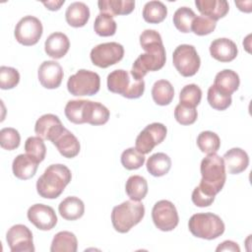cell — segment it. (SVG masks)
<instances>
[{
  "mask_svg": "<svg viewBox=\"0 0 252 252\" xmlns=\"http://www.w3.org/2000/svg\"><path fill=\"white\" fill-rule=\"evenodd\" d=\"M140 44L146 53L139 55L130 72L137 80H143L148 72L161 69L166 60L162 39L157 31H144L140 35Z\"/></svg>",
  "mask_w": 252,
  "mask_h": 252,
  "instance_id": "obj_1",
  "label": "cell"
},
{
  "mask_svg": "<svg viewBox=\"0 0 252 252\" xmlns=\"http://www.w3.org/2000/svg\"><path fill=\"white\" fill-rule=\"evenodd\" d=\"M201 181L199 189L204 193L216 197V195L222 189L225 179V166L221 157L215 154H210L204 158L200 165Z\"/></svg>",
  "mask_w": 252,
  "mask_h": 252,
  "instance_id": "obj_2",
  "label": "cell"
},
{
  "mask_svg": "<svg viewBox=\"0 0 252 252\" xmlns=\"http://www.w3.org/2000/svg\"><path fill=\"white\" fill-rule=\"evenodd\" d=\"M72 178L71 170L64 164L49 165L36 181L38 195L45 199L58 198Z\"/></svg>",
  "mask_w": 252,
  "mask_h": 252,
  "instance_id": "obj_3",
  "label": "cell"
},
{
  "mask_svg": "<svg viewBox=\"0 0 252 252\" xmlns=\"http://www.w3.org/2000/svg\"><path fill=\"white\" fill-rule=\"evenodd\" d=\"M145 216V207L140 201L128 200L115 206L111 213V222L114 229L120 233L128 232L138 224Z\"/></svg>",
  "mask_w": 252,
  "mask_h": 252,
  "instance_id": "obj_4",
  "label": "cell"
},
{
  "mask_svg": "<svg viewBox=\"0 0 252 252\" xmlns=\"http://www.w3.org/2000/svg\"><path fill=\"white\" fill-rule=\"evenodd\" d=\"M107 89L126 98H139L144 94L145 82L135 79L125 70L118 69L108 74Z\"/></svg>",
  "mask_w": 252,
  "mask_h": 252,
  "instance_id": "obj_5",
  "label": "cell"
},
{
  "mask_svg": "<svg viewBox=\"0 0 252 252\" xmlns=\"http://www.w3.org/2000/svg\"><path fill=\"white\" fill-rule=\"evenodd\" d=\"M188 227L194 236L207 240L218 238L225 228L222 220L213 213L193 215L188 221Z\"/></svg>",
  "mask_w": 252,
  "mask_h": 252,
  "instance_id": "obj_6",
  "label": "cell"
},
{
  "mask_svg": "<svg viewBox=\"0 0 252 252\" xmlns=\"http://www.w3.org/2000/svg\"><path fill=\"white\" fill-rule=\"evenodd\" d=\"M100 88V78L97 73L81 69L69 77L67 82L68 92L76 96L94 95Z\"/></svg>",
  "mask_w": 252,
  "mask_h": 252,
  "instance_id": "obj_7",
  "label": "cell"
},
{
  "mask_svg": "<svg viewBox=\"0 0 252 252\" xmlns=\"http://www.w3.org/2000/svg\"><path fill=\"white\" fill-rule=\"evenodd\" d=\"M172 61L175 69L183 77L194 76L201 65L200 57L193 45H178L172 54Z\"/></svg>",
  "mask_w": 252,
  "mask_h": 252,
  "instance_id": "obj_8",
  "label": "cell"
},
{
  "mask_svg": "<svg viewBox=\"0 0 252 252\" xmlns=\"http://www.w3.org/2000/svg\"><path fill=\"white\" fill-rule=\"evenodd\" d=\"M90 56L94 65L99 68H107L123 58L124 48L115 41L100 43L91 50Z\"/></svg>",
  "mask_w": 252,
  "mask_h": 252,
  "instance_id": "obj_9",
  "label": "cell"
},
{
  "mask_svg": "<svg viewBox=\"0 0 252 252\" xmlns=\"http://www.w3.org/2000/svg\"><path fill=\"white\" fill-rule=\"evenodd\" d=\"M152 219L157 228L161 231L173 230L179 221L175 206L167 200H160L154 205L152 210Z\"/></svg>",
  "mask_w": 252,
  "mask_h": 252,
  "instance_id": "obj_10",
  "label": "cell"
},
{
  "mask_svg": "<svg viewBox=\"0 0 252 252\" xmlns=\"http://www.w3.org/2000/svg\"><path fill=\"white\" fill-rule=\"evenodd\" d=\"M42 31V24L36 17L25 16L16 25L14 34L19 43L31 46L38 42Z\"/></svg>",
  "mask_w": 252,
  "mask_h": 252,
  "instance_id": "obj_11",
  "label": "cell"
},
{
  "mask_svg": "<svg viewBox=\"0 0 252 252\" xmlns=\"http://www.w3.org/2000/svg\"><path fill=\"white\" fill-rule=\"evenodd\" d=\"M166 133L167 129L162 123L155 122L149 124L137 136L135 143L136 150L143 155L149 154L157 145L165 139Z\"/></svg>",
  "mask_w": 252,
  "mask_h": 252,
  "instance_id": "obj_12",
  "label": "cell"
},
{
  "mask_svg": "<svg viewBox=\"0 0 252 252\" xmlns=\"http://www.w3.org/2000/svg\"><path fill=\"white\" fill-rule=\"evenodd\" d=\"M6 241L12 252H33L34 246L31 229L24 224H15L9 228Z\"/></svg>",
  "mask_w": 252,
  "mask_h": 252,
  "instance_id": "obj_13",
  "label": "cell"
},
{
  "mask_svg": "<svg viewBox=\"0 0 252 252\" xmlns=\"http://www.w3.org/2000/svg\"><path fill=\"white\" fill-rule=\"evenodd\" d=\"M29 220L40 230H50L57 223V216L54 210L44 204H34L27 213Z\"/></svg>",
  "mask_w": 252,
  "mask_h": 252,
  "instance_id": "obj_14",
  "label": "cell"
},
{
  "mask_svg": "<svg viewBox=\"0 0 252 252\" xmlns=\"http://www.w3.org/2000/svg\"><path fill=\"white\" fill-rule=\"evenodd\" d=\"M63 69L61 65L53 60L44 61L40 64L37 72L38 81L45 89H57L63 79Z\"/></svg>",
  "mask_w": 252,
  "mask_h": 252,
  "instance_id": "obj_15",
  "label": "cell"
},
{
  "mask_svg": "<svg viewBox=\"0 0 252 252\" xmlns=\"http://www.w3.org/2000/svg\"><path fill=\"white\" fill-rule=\"evenodd\" d=\"M64 129L58 116L47 113L41 115L35 122L34 132L42 140L52 141L54 137Z\"/></svg>",
  "mask_w": 252,
  "mask_h": 252,
  "instance_id": "obj_16",
  "label": "cell"
},
{
  "mask_svg": "<svg viewBox=\"0 0 252 252\" xmlns=\"http://www.w3.org/2000/svg\"><path fill=\"white\" fill-rule=\"evenodd\" d=\"M51 143L57 148L58 152L67 158H75L80 153V142L77 137L64 127V129L57 134Z\"/></svg>",
  "mask_w": 252,
  "mask_h": 252,
  "instance_id": "obj_17",
  "label": "cell"
},
{
  "mask_svg": "<svg viewBox=\"0 0 252 252\" xmlns=\"http://www.w3.org/2000/svg\"><path fill=\"white\" fill-rule=\"evenodd\" d=\"M109 115L110 113L106 106L99 102L86 99L82 112L83 123H89L94 126L103 125L108 121Z\"/></svg>",
  "mask_w": 252,
  "mask_h": 252,
  "instance_id": "obj_18",
  "label": "cell"
},
{
  "mask_svg": "<svg viewBox=\"0 0 252 252\" xmlns=\"http://www.w3.org/2000/svg\"><path fill=\"white\" fill-rule=\"evenodd\" d=\"M210 53L213 58L220 62H230L236 58L238 49L236 44L228 38H217L210 45Z\"/></svg>",
  "mask_w": 252,
  "mask_h": 252,
  "instance_id": "obj_19",
  "label": "cell"
},
{
  "mask_svg": "<svg viewBox=\"0 0 252 252\" xmlns=\"http://www.w3.org/2000/svg\"><path fill=\"white\" fill-rule=\"evenodd\" d=\"M225 169L230 174H238L244 171L249 164L247 153L240 148L228 150L222 157Z\"/></svg>",
  "mask_w": 252,
  "mask_h": 252,
  "instance_id": "obj_20",
  "label": "cell"
},
{
  "mask_svg": "<svg viewBox=\"0 0 252 252\" xmlns=\"http://www.w3.org/2000/svg\"><path fill=\"white\" fill-rule=\"evenodd\" d=\"M70 41L68 36L63 32H53L45 40V53L54 59H60L68 52Z\"/></svg>",
  "mask_w": 252,
  "mask_h": 252,
  "instance_id": "obj_21",
  "label": "cell"
},
{
  "mask_svg": "<svg viewBox=\"0 0 252 252\" xmlns=\"http://www.w3.org/2000/svg\"><path fill=\"white\" fill-rule=\"evenodd\" d=\"M38 163L39 162L36 159L28 154H21L17 156L13 160V173L17 178L21 180L30 179L35 174Z\"/></svg>",
  "mask_w": 252,
  "mask_h": 252,
  "instance_id": "obj_22",
  "label": "cell"
},
{
  "mask_svg": "<svg viewBox=\"0 0 252 252\" xmlns=\"http://www.w3.org/2000/svg\"><path fill=\"white\" fill-rule=\"evenodd\" d=\"M195 5L203 16L216 22L223 18L229 10V5L225 0H196Z\"/></svg>",
  "mask_w": 252,
  "mask_h": 252,
  "instance_id": "obj_23",
  "label": "cell"
},
{
  "mask_svg": "<svg viewBox=\"0 0 252 252\" xmlns=\"http://www.w3.org/2000/svg\"><path fill=\"white\" fill-rule=\"evenodd\" d=\"M65 18L71 27H84L90 19V9L83 2L71 3L65 12Z\"/></svg>",
  "mask_w": 252,
  "mask_h": 252,
  "instance_id": "obj_24",
  "label": "cell"
},
{
  "mask_svg": "<svg viewBox=\"0 0 252 252\" xmlns=\"http://www.w3.org/2000/svg\"><path fill=\"white\" fill-rule=\"evenodd\" d=\"M60 216L67 220H76L85 213L84 202L75 196L65 198L58 206Z\"/></svg>",
  "mask_w": 252,
  "mask_h": 252,
  "instance_id": "obj_25",
  "label": "cell"
},
{
  "mask_svg": "<svg viewBox=\"0 0 252 252\" xmlns=\"http://www.w3.org/2000/svg\"><path fill=\"white\" fill-rule=\"evenodd\" d=\"M239 84H240V80H239L238 74L229 69H224L219 72L216 75L215 82H214V86L218 90H220L223 94H230V95L232 93L238 90Z\"/></svg>",
  "mask_w": 252,
  "mask_h": 252,
  "instance_id": "obj_26",
  "label": "cell"
},
{
  "mask_svg": "<svg viewBox=\"0 0 252 252\" xmlns=\"http://www.w3.org/2000/svg\"><path fill=\"white\" fill-rule=\"evenodd\" d=\"M98 9L102 13L109 15H128L135 8V1L133 0H99L97 2Z\"/></svg>",
  "mask_w": 252,
  "mask_h": 252,
  "instance_id": "obj_27",
  "label": "cell"
},
{
  "mask_svg": "<svg viewBox=\"0 0 252 252\" xmlns=\"http://www.w3.org/2000/svg\"><path fill=\"white\" fill-rule=\"evenodd\" d=\"M78 249V240L71 231H60L52 239L51 252H76Z\"/></svg>",
  "mask_w": 252,
  "mask_h": 252,
  "instance_id": "obj_28",
  "label": "cell"
},
{
  "mask_svg": "<svg viewBox=\"0 0 252 252\" xmlns=\"http://www.w3.org/2000/svg\"><path fill=\"white\" fill-rule=\"evenodd\" d=\"M147 170L156 177L163 176L168 173L171 167V159L164 153L152 155L147 160Z\"/></svg>",
  "mask_w": 252,
  "mask_h": 252,
  "instance_id": "obj_29",
  "label": "cell"
},
{
  "mask_svg": "<svg viewBox=\"0 0 252 252\" xmlns=\"http://www.w3.org/2000/svg\"><path fill=\"white\" fill-rule=\"evenodd\" d=\"M152 96L158 105L169 104L174 97V90L169 81L158 80L152 88Z\"/></svg>",
  "mask_w": 252,
  "mask_h": 252,
  "instance_id": "obj_30",
  "label": "cell"
},
{
  "mask_svg": "<svg viewBox=\"0 0 252 252\" xmlns=\"http://www.w3.org/2000/svg\"><path fill=\"white\" fill-rule=\"evenodd\" d=\"M125 191L131 200L141 201L148 193V182L143 176L132 175L126 181Z\"/></svg>",
  "mask_w": 252,
  "mask_h": 252,
  "instance_id": "obj_31",
  "label": "cell"
},
{
  "mask_svg": "<svg viewBox=\"0 0 252 252\" xmlns=\"http://www.w3.org/2000/svg\"><path fill=\"white\" fill-rule=\"evenodd\" d=\"M166 15L167 8L160 1L147 2L143 9V18L150 24L161 23L166 18Z\"/></svg>",
  "mask_w": 252,
  "mask_h": 252,
  "instance_id": "obj_32",
  "label": "cell"
},
{
  "mask_svg": "<svg viewBox=\"0 0 252 252\" xmlns=\"http://www.w3.org/2000/svg\"><path fill=\"white\" fill-rule=\"evenodd\" d=\"M197 146L202 153L215 154L220 147V140L215 132L203 131L197 137Z\"/></svg>",
  "mask_w": 252,
  "mask_h": 252,
  "instance_id": "obj_33",
  "label": "cell"
},
{
  "mask_svg": "<svg viewBox=\"0 0 252 252\" xmlns=\"http://www.w3.org/2000/svg\"><path fill=\"white\" fill-rule=\"evenodd\" d=\"M116 22L114 21L113 17L107 13L100 12L94 24V30L96 34L100 36H111L116 32Z\"/></svg>",
  "mask_w": 252,
  "mask_h": 252,
  "instance_id": "obj_34",
  "label": "cell"
},
{
  "mask_svg": "<svg viewBox=\"0 0 252 252\" xmlns=\"http://www.w3.org/2000/svg\"><path fill=\"white\" fill-rule=\"evenodd\" d=\"M196 15L194 11L188 7L178 8L173 15V24L175 28L181 32H190L191 26Z\"/></svg>",
  "mask_w": 252,
  "mask_h": 252,
  "instance_id": "obj_35",
  "label": "cell"
},
{
  "mask_svg": "<svg viewBox=\"0 0 252 252\" xmlns=\"http://www.w3.org/2000/svg\"><path fill=\"white\" fill-rule=\"evenodd\" d=\"M207 99L209 104L217 110H224L231 104V95L223 94L212 85L208 90Z\"/></svg>",
  "mask_w": 252,
  "mask_h": 252,
  "instance_id": "obj_36",
  "label": "cell"
},
{
  "mask_svg": "<svg viewBox=\"0 0 252 252\" xmlns=\"http://www.w3.org/2000/svg\"><path fill=\"white\" fill-rule=\"evenodd\" d=\"M202 98V91L195 84H189L183 87L179 94V100L181 104L196 107Z\"/></svg>",
  "mask_w": 252,
  "mask_h": 252,
  "instance_id": "obj_37",
  "label": "cell"
},
{
  "mask_svg": "<svg viewBox=\"0 0 252 252\" xmlns=\"http://www.w3.org/2000/svg\"><path fill=\"white\" fill-rule=\"evenodd\" d=\"M25 150L29 156L36 159L38 162H41L46 155L45 144L38 136L28 138L25 143Z\"/></svg>",
  "mask_w": 252,
  "mask_h": 252,
  "instance_id": "obj_38",
  "label": "cell"
},
{
  "mask_svg": "<svg viewBox=\"0 0 252 252\" xmlns=\"http://www.w3.org/2000/svg\"><path fill=\"white\" fill-rule=\"evenodd\" d=\"M145 162V156L136 148H128L121 155V163L128 170L140 168Z\"/></svg>",
  "mask_w": 252,
  "mask_h": 252,
  "instance_id": "obj_39",
  "label": "cell"
},
{
  "mask_svg": "<svg viewBox=\"0 0 252 252\" xmlns=\"http://www.w3.org/2000/svg\"><path fill=\"white\" fill-rule=\"evenodd\" d=\"M21 136L15 128L6 127L0 131V145L7 151H13L20 146Z\"/></svg>",
  "mask_w": 252,
  "mask_h": 252,
  "instance_id": "obj_40",
  "label": "cell"
},
{
  "mask_svg": "<svg viewBox=\"0 0 252 252\" xmlns=\"http://www.w3.org/2000/svg\"><path fill=\"white\" fill-rule=\"evenodd\" d=\"M20 82V74L17 69L8 66L0 67V88L10 90L15 88Z\"/></svg>",
  "mask_w": 252,
  "mask_h": 252,
  "instance_id": "obj_41",
  "label": "cell"
},
{
  "mask_svg": "<svg viewBox=\"0 0 252 252\" xmlns=\"http://www.w3.org/2000/svg\"><path fill=\"white\" fill-rule=\"evenodd\" d=\"M198 112L196 107H190L178 103L174 109V118L181 125H191L197 120Z\"/></svg>",
  "mask_w": 252,
  "mask_h": 252,
  "instance_id": "obj_42",
  "label": "cell"
},
{
  "mask_svg": "<svg viewBox=\"0 0 252 252\" xmlns=\"http://www.w3.org/2000/svg\"><path fill=\"white\" fill-rule=\"evenodd\" d=\"M86 99L69 100L65 106L64 112L69 121L75 124H83L82 112Z\"/></svg>",
  "mask_w": 252,
  "mask_h": 252,
  "instance_id": "obj_43",
  "label": "cell"
},
{
  "mask_svg": "<svg viewBox=\"0 0 252 252\" xmlns=\"http://www.w3.org/2000/svg\"><path fill=\"white\" fill-rule=\"evenodd\" d=\"M216 26V21L203 15L196 16L191 26V32H193L197 35H206L214 32Z\"/></svg>",
  "mask_w": 252,
  "mask_h": 252,
  "instance_id": "obj_44",
  "label": "cell"
},
{
  "mask_svg": "<svg viewBox=\"0 0 252 252\" xmlns=\"http://www.w3.org/2000/svg\"><path fill=\"white\" fill-rule=\"evenodd\" d=\"M191 199H192V202L197 207H201V208L209 207L215 201V197L214 196H210V195L204 193L202 190L199 189L198 186L194 188V190L192 192Z\"/></svg>",
  "mask_w": 252,
  "mask_h": 252,
  "instance_id": "obj_45",
  "label": "cell"
},
{
  "mask_svg": "<svg viewBox=\"0 0 252 252\" xmlns=\"http://www.w3.org/2000/svg\"><path fill=\"white\" fill-rule=\"evenodd\" d=\"M217 252L220 251H233V252H239L240 251V247L237 245V243H235L234 241L231 240H225L223 242H221L216 249Z\"/></svg>",
  "mask_w": 252,
  "mask_h": 252,
  "instance_id": "obj_46",
  "label": "cell"
},
{
  "mask_svg": "<svg viewBox=\"0 0 252 252\" xmlns=\"http://www.w3.org/2000/svg\"><path fill=\"white\" fill-rule=\"evenodd\" d=\"M64 0L60 1H47V2H42V4L50 11H57L60 9V7L64 4Z\"/></svg>",
  "mask_w": 252,
  "mask_h": 252,
  "instance_id": "obj_47",
  "label": "cell"
},
{
  "mask_svg": "<svg viewBox=\"0 0 252 252\" xmlns=\"http://www.w3.org/2000/svg\"><path fill=\"white\" fill-rule=\"evenodd\" d=\"M248 2H249V1H247V2H244V1L238 2V1H237V2H235V5L238 6V9H239L240 11L249 13V12H251V8H250V7H246V4H248Z\"/></svg>",
  "mask_w": 252,
  "mask_h": 252,
  "instance_id": "obj_48",
  "label": "cell"
}]
</instances>
